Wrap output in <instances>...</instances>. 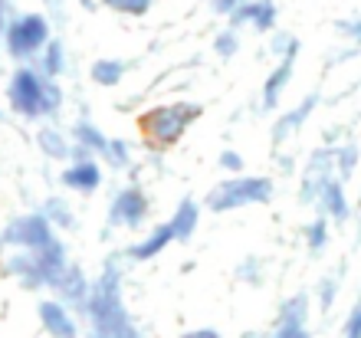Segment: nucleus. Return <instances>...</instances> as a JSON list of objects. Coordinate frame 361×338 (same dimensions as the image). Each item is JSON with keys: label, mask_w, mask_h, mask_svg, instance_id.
I'll list each match as a JSON object with an SVG mask.
<instances>
[{"label": "nucleus", "mask_w": 361, "mask_h": 338, "mask_svg": "<svg viewBox=\"0 0 361 338\" xmlns=\"http://www.w3.org/2000/svg\"><path fill=\"white\" fill-rule=\"evenodd\" d=\"M86 315L92 322V338H142L132 315L125 312L122 299V270L115 260L102 266V272L92 279L86 302Z\"/></svg>", "instance_id": "f257e3e1"}, {"label": "nucleus", "mask_w": 361, "mask_h": 338, "mask_svg": "<svg viewBox=\"0 0 361 338\" xmlns=\"http://www.w3.org/2000/svg\"><path fill=\"white\" fill-rule=\"evenodd\" d=\"M49 40H53V27L47 13H13L4 30V49L20 66H30Z\"/></svg>", "instance_id": "f03ea898"}, {"label": "nucleus", "mask_w": 361, "mask_h": 338, "mask_svg": "<svg viewBox=\"0 0 361 338\" xmlns=\"http://www.w3.org/2000/svg\"><path fill=\"white\" fill-rule=\"evenodd\" d=\"M273 181L269 178H227L217 188H210L204 198V207L210 214H227V210H240V207L253 204H269L273 200Z\"/></svg>", "instance_id": "7ed1b4c3"}, {"label": "nucleus", "mask_w": 361, "mask_h": 338, "mask_svg": "<svg viewBox=\"0 0 361 338\" xmlns=\"http://www.w3.org/2000/svg\"><path fill=\"white\" fill-rule=\"evenodd\" d=\"M200 119V105L194 102H174V105H158L152 112H145L138 119L145 138H152L158 148H171L184 138V132L190 128V122Z\"/></svg>", "instance_id": "20e7f679"}, {"label": "nucleus", "mask_w": 361, "mask_h": 338, "mask_svg": "<svg viewBox=\"0 0 361 338\" xmlns=\"http://www.w3.org/2000/svg\"><path fill=\"white\" fill-rule=\"evenodd\" d=\"M53 240H56V227L43 217V210L13 217L0 230V246H7V250H39Z\"/></svg>", "instance_id": "39448f33"}, {"label": "nucleus", "mask_w": 361, "mask_h": 338, "mask_svg": "<svg viewBox=\"0 0 361 338\" xmlns=\"http://www.w3.org/2000/svg\"><path fill=\"white\" fill-rule=\"evenodd\" d=\"M7 102L20 119L39 122L43 119V73L33 66H17L7 83Z\"/></svg>", "instance_id": "423d86ee"}, {"label": "nucleus", "mask_w": 361, "mask_h": 338, "mask_svg": "<svg viewBox=\"0 0 361 338\" xmlns=\"http://www.w3.org/2000/svg\"><path fill=\"white\" fill-rule=\"evenodd\" d=\"M148 194L138 184L115 191L112 204H109V227H142L148 217Z\"/></svg>", "instance_id": "0eeeda50"}, {"label": "nucleus", "mask_w": 361, "mask_h": 338, "mask_svg": "<svg viewBox=\"0 0 361 338\" xmlns=\"http://www.w3.org/2000/svg\"><path fill=\"white\" fill-rule=\"evenodd\" d=\"M276 20H279L276 0H243V4L227 17V27H233V30L253 27L257 33H273Z\"/></svg>", "instance_id": "6e6552de"}, {"label": "nucleus", "mask_w": 361, "mask_h": 338, "mask_svg": "<svg viewBox=\"0 0 361 338\" xmlns=\"http://www.w3.org/2000/svg\"><path fill=\"white\" fill-rule=\"evenodd\" d=\"M89 289H92V279L86 276V270L79 263H69L63 270V276L53 286V296H56L63 306H69L73 312H82L86 315V302H89Z\"/></svg>", "instance_id": "1a4fd4ad"}, {"label": "nucleus", "mask_w": 361, "mask_h": 338, "mask_svg": "<svg viewBox=\"0 0 361 338\" xmlns=\"http://www.w3.org/2000/svg\"><path fill=\"white\" fill-rule=\"evenodd\" d=\"M37 315H39V325L47 329L49 338H79L76 315H73V309L63 306L59 299H39Z\"/></svg>", "instance_id": "9d476101"}, {"label": "nucleus", "mask_w": 361, "mask_h": 338, "mask_svg": "<svg viewBox=\"0 0 361 338\" xmlns=\"http://www.w3.org/2000/svg\"><path fill=\"white\" fill-rule=\"evenodd\" d=\"M59 184L66 191H76V194H92V191L102 188V168H99L95 158L69 161L63 174H59Z\"/></svg>", "instance_id": "9b49d317"}, {"label": "nucleus", "mask_w": 361, "mask_h": 338, "mask_svg": "<svg viewBox=\"0 0 361 338\" xmlns=\"http://www.w3.org/2000/svg\"><path fill=\"white\" fill-rule=\"evenodd\" d=\"M319 109V95H305L302 102L295 105V109H289L286 115H279L276 119V125L269 128V141H273V148H279L286 138H293L295 132H302V125L312 119V112Z\"/></svg>", "instance_id": "f8f14e48"}, {"label": "nucleus", "mask_w": 361, "mask_h": 338, "mask_svg": "<svg viewBox=\"0 0 361 338\" xmlns=\"http://www.w3.org/2000/svg\"><path fill=\"white\" fill-rule=\"evenodd\" d=\"M33 260H37V272H39V282H43V289H53L56 279L63 276V270L69 266V256H66V246L63 240H53V243L39 246V250H30Z\"/></svg>", "instance_id": "ddd939ff"}, {"label": "nucleus", "mask_w": 361, "mask_h": 338, "mask_svg": "<svg viewBox=\"0 0 361 338\" xmlns=\"http://www.w3.org/2000/svg\"><path fill=\"white\" fill-rule=\"evenodd\" d=\"M315 207H319V214L329 217L332 224H345V220L352 217V204L345 198V181L338 178V174H332V178L325 181V188H322V194H319V200H315Z\"/></svg>", "instance_id": "4468645a"}, {"label": "nucleus", "mask_w": 361, "mask_h": 338, "mask_svg": "<svg viewBox=\"0 0 361 338\" xmlns=\"http://www.w3.org/2000/svg\"><path fill=\"white\" fill-rule=\"evenodd\" d=\"M171 243H174L171 224H158V227H152V230H148L138 243L128 246V253H125V256H128L132 263H148V260H154V256H161Z\"/></svg>", "instance_id": "2eb2a0df"}, {"label": "nucleus", "mask_w": 361, "mask_h": 338, "mask_svg": "<svg viewBox=\"0 0 361 338\" xmlns=\"http://www.w3.org/2000/svg\"><path fill=\"white\" fill-rule=\"evenodd\" d=\"M293 69H295V56L276 59V69L267 76V83H263V102H259L263 112H273L276 105H279L286 85H289V79H293Z\"/></svg>", "instance_id": "dca6fc26"}, {"label": "nucleus", "mask_w": 361, "mask_h": 338, "mask_svg": "<svg viewBox=\"0 0 361 338\" xmlns=\"http://www.w3.org/2000/svg\"><path fill=\"white\" fill-rule=\"evenodd\" d=\"M4 270H7V276H13L23 289H43L39 272H37V260H33V253H30V250H10Z\"/></svg>", "instance_id": "f3484780"}, {"label": "nucleus", "mask_w": 361, "mask_h": 338, "mask_svg": "<svg viewBox=\"0 0 361 338\" xmlns=\"http://www.w3.org/2000/svg\"><path fill=\"white\" fill-rule=\"evenodd\" d=\"M168 224H171V230H174V243H188L200 224V204L194 198H184L174 207V214Z\"/></svg>", "instance_id": "a211bd4d"}, {"label": "nucleus", "mask_w": 361, "mask_h": 338, "mask_svg": "<svg viewBox=\"0 0 361 338\" xmlns=\"http://www.w3.org/2000/svg\"><path fill=\"white\" fill-rule=\"evenodd\" d=\"M37 148L53 161H69L73 158V141L59 132V128H53V125H39L37 128Z\"/></svg>", "instance_id": "6ab92c4d"}, {"label": "nucleus", "mask_w": 361, "mask_h": 338, "mask_svg": "<svg viewBox=\"0 0 361 338\" xmlns=\"http://www.w3.org/2000/svg\"><path fill=\"white\" fill-rule=\"evenodd\" d=\"M109 135L99 128V125L86 122V119H79L76 125H73V145H79V148H86L92 158H102L105 151H109Z\"/></svg>", "instance_id": "aec40b11"}, {"label": "nucleus", "mask_w": 361, "mask_h": 338, "mask_svg": "<svg viewBox=\"0 0 361 338\" xmlns=\"http://www.w3.org/2000/svg\"><path fill=\"white\" fill-rule=\"evenodd\" d=\"M37 73H43V76H49V79H59V76L66 73V66H69V59H66V47H63V40H49L47 47H43V53H39L37 59Z\"/></svg>", "instance_id": "412c9836"}, {"label": "nucleus", "mask_w": 361, "mask_h": 338, "mask_svg": "<svg viewBox=\"0 0 361 338\" xmlns=\"http://www.w3.org/2000/svg\"><path fill=\"white\" fill-rule=\"evenodd\" d=\"M89 76H92L95 85H102V89H115V85H122V79L128 76V63L125 59H95L92 69H89Z\"/></svg>", "instance_id": "4be33fe9"}, {"label": "nucleus", "mask_w": 361, "mask_h": 338, "mask_svg": "<svg viewBox=\"0 0 361 338\" xmlns=\"http://www.w3.org/2000/svg\"><path fill=\"white\" fill-rule=\"evenodd\" d=\"M39 210H43V217H47L56 230H76V227H79L76 214H73V207H69L63 198H47Z\"/></svg>", "instance_id": "5701e85b"}, {"label": "nucleus", "mask_w": 361, "mask_h": 338, "mask_svg": "<svg viewBox=\"0 0 361 338\" xmlns=\"http://www.w3.org/2000/svg\"><path fill=\"white\" fill-rule=\"evenodd\" d=\"M309 322V296L305 292H295L293 299H286L279 306V315H276V325H305Z\"/></svg>", "instance_id": "b1692460"}, {"label": "nucleus", "mask_w": 361, "mask_h": 338, "mask_svg": "<svg viewBox=\"0 0 361 338\" xmlns=\"http://www.w3.org/2000/svg\"><path fill=\"white\" fill-rule=\"evenodd\" d=\"M329 236H332V220L329 217H315L312 224L305 227V246L312 250V253H319V250H325V243H329Z\"/></svg>", "instance_id": "393cba45"}, {"label": "nucleus", "mask_w": 361, "mask_h": 338, "mask_svg": "<svg viewBox=\"0 0 361 338\" xmlns=\"http://www.w3.org/2000/svg\"><path fill=\"white\" fill-rule=\"evenodd\" d=\"M358 168V145L355 141H345L342 148H335V174L342 181H348Z\"/></svg>", "instance_id": "a878e982"}, {"label": "nucleus", "mask_w": 361, "mask_h": 338, "mask_svg": "<svg viewBox=\"0 0 361 338\" xmlns=\"http://www.w3.org/2000/svg\"><path fill=\"white\" fill-rule=\"evenodd\" d=\"M63 89H59V79H49V76H43V119H53V115H59V109H63Z\"/></svg>", "instance_id": "bb28decb"}, {"label": "nucleus", "mask_w": 361, "mask_h": 338, "mask_svg": "<svg viewBox=\"0 0 361 338\" xmlns=\"http://www.w3.org/2000/svg\"><path fill=\"white\" fill-rule=\"evenodd\" d=\"M102 161L115 171H128L132 168V148H128L122 138H112L109 141V151L102 155Z\"/></svg>", "instance_id": "cd10ccee"}, {"label": "nucleus", "mask_w": 361, "mask_h": 338, "mask_svg": "<svg viewBox=\"0 0 361 338\" xmlns=\"http://www.w3.org/2000/svg\"><path fill=\"white\" fill-rule=\"evenodd\" d=\"M237 49H240V33H237V30H233V27L220 30L217 37H214V53H217L220 59L237 56Z\"/></svg>", "instance_id": "c85d7f7f"}, {"label": "nucleus", "mask_w": 361, "mask_h": 338, "mask_svg": "<svg viewBox=\"0 0 361 338\" xmlns=\"http://www.w3.org/2000/svg\"><path fill=\"white\" fill-rule=\"evenodd\" d=\"M102 4L115 13H125V17H145L154 7V0H102Z\"/></svg>", "instance_id": "c756f323"}, {"label": "nucleus", "mask_w": 361, "mask_h": 338, "mask_svg": "<svg viewBox=\"0 0 361 338\" xmlns=\"http://www.w3.org/2000/svg\"><path fill=\"white\" fill-rule=\"evenodd\" d=\"M269 53H273L276 59H283V56H299V40H295L293 33H286V30H279V33L273 30V47H269Z\"/></svg>", "instance_id": "7c9ffc66"}, {"label": "nucleus", "mask_w": 361, "mask_h": 338, "mask_svg": "<svg viewBox=\"0 0 361 338\" xmlns=\"http://www.w3.org/2000/svg\"><path fill=\"white\" fill-rule=\"evenodd\" d=\"M335 296H338V276H325V279H322V289H319V306H322V312L332 309Z\"/></svg>", "instance_id": "2f4dec72"}, {"label": "nucleus", "mask_w": 361, "mask_h": 338, "mask_svg": "<svg viewBox=\"0 0 361 338\" xmlns=\"http://www.w3.org/2000/svg\"><path fill=\"white\" fill-rule=\"evenodd\" d=\"M335 27H338V33H345V37L352 40L355 49H361V17L358 20H338Z\"/></svg>", "instance_id": "473e14b6"}, {"label": "nucleus", "mask_w": 361, "mask_h": 338, "mask_svg": "<svg viewBox=\"0 0 361 338\" xmlns=\"http://www.w3.org/2000/svg\"><path fill=\"white\" fill-rule=\"evenodd\" d=\"M220 168L224 171H230V174H240V171H243V158H240L237 151L233 148H227V151H220Z\"/></svg>", "instance_id": "72a5a7b5"}, {"label": "nucleus", "mask_w": 361, "mask_h": 338, "mask_svg": "<svg viewBox=\"0 0 361 338\" xmlns=\"http://www.w3.org/2000/svg\"><path fill=\"white\" fill-rule=\"evenodd\" d=\"M345 338H361V302L348 312V319H345V329H342Z\"/></svg>", "instance_id": "f704fd0d"}, {"label": "nucleus", "mask_w": 361, "mask_h": 338, "mask_svg": "<svg viewBox=\"0 0 361 338\" xmlns=\"http://www.w3.org/2000/svg\"><path fill=\"white\" fill-rule=\"evenodd\" d=\"M240 276H247V279L253 282V286H259V279H263V266H259L257 260H253V256H250L247 263L240 266Z\"/></svg>", "instance_id": "c9c22d12"}, {"label": "nucleus", "mask_w": 361, "mask_h": 338, "mask_svg": "<svg viewBox=\"0 0 361 338\" xmlns=\"http://www.w3.org/2000/svg\"><path fill=\"white\" fill-rule=\"evenodd\" d=\"M240 4H243V0H214L210 7H214V13H217V17H230Z\"/></svg>", "instance_id": "e433bc0d"}, {"label": "nucleus", "mask_w": 361, "mask_h": 338, "mask_svg": "<svg viewBox=\"0 0 361 338\" xmlns=\"http://www.w3.org/2000/svg\"><path fill=\"white\" fill-rule=\"evenodd\" d=\"M180 338H220V332L210 329V325H200V329H188Z\"/></svg>", "instance_id": "4c0bfd02"}, {"label": "nucleus", "mask_w": 361, "mask_h": 338, "mask_svg": "<svg viewBox=\"0 0 361 338\" xmlns=\"http://www.w3.org/2000/svg\"><path fill=\"white\" fill-rule=\"evenodd\" d=\"M10 0H0V40H4V30H7V23H10Z\"/></svg>", "instance_id": "58836bf2"}, {"label": "nucleus", "mask_w": 361, "mask_h": 338, "mask_svg": "<svg viewBox=\"0 0 361 338\" xmlns=\"http://www.w3.org/2000/svg\"><path fill=\"white\" fill-rule=\"evenodd\" d=\"M79 4H82L86 10H95V0H79Z\"/></svg>", "instance_id": "ea45409f"}, {"label": "nucleus", "mask_w": 361, "mask_h": 338, "mask_svg": "<svg viewBox=\"0 0 361 338\" xmlns=\"http://www.w3.org/2000/svg\"><path fill=\"white\" fill-rule=\"evenodd\" d=\"M4 119H7V112H4V105H0V125H4Z\"/></svg>", "instance_id": "a19ab883"}]
</instances>
